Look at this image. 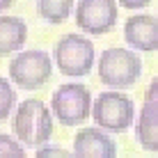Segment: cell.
<instances>
[{"instance_id": "9", "label": "cell", "mask_w": 158, "mask_h": 158, "mask_svg": "<svg viewBox=\"0 0 158 158\" xmlns=\"http://www.w3.org/2000/svg\"><path fill=\"white\" fill-rule=\"evenodd\" d=\"M124 39L138 51H158V19L151 14L128 16V21L124 23Z\"/></svg>"}, {"instance_id": "10", "label": "cell", "mask_w": 158, "mask_h": 158, "mask_svg": "<svg viewBox=\"0 0 158 158\" xmlns=\"http://www.w3.org/2000/svg\"><path fill=\"white\" fill-rule=\"evenodd\" d=\"M28 39V25L19 16H0V55L21 51Z\"/></svg>"}, {"instance_id": "17", "label": "cell", "mask_w": 158, "mask_h": 158, "mask_svg": "<svg viewBox=\"0 0 158 158\" xmlns=\"http://www.w3.org/2000/svg\"><path fill=\"white\" fill-rule=\"evenodd\" d=\"M122 7H128V9H142V7H149V0H140V2H135V0H124Z\"/></svg>"}, {"instance_id": "16", "label": "cell", "mask_w": 158, "mask_h": 158, "mask_svg": "<svg viewBox=\"0 0 158 158\" xmlns=\"http://www.w3.org/2000/svg\"><path fill=\"white\" fill-rule=\"evenodd\" d=\"M144 106H149L151 110L158 112V78H154L147 87V94H144Z\"/></svg>"}, {"instance_id": "2", "label": "cell", "mask_w": 158, "mask_h": 158, "mask_svg": "<svg viewBox=\"0 0 158 158\" xmlns=\"http://www.w3.org/2000/svg\"><path fill=\"white\" fill-rule=\"evenodd\" d=\"M96 69H99L101 83L117 92V89H126V87L138 83L140 73H142V60L131 48L112 46L101 53Z\"/></svg>"}, {"instance_id": "7", "label": "cell", "mask_w": 158, "mask_h": 158, "mask_svg": "<svg viewBox=\"0 0 158 158\" xmlns=\"http://www.w3.org/2000/svg\"><path fill=\"white\" fill-rule=\"evenodd\" d=\"M115 0H80L76 2V25L87 35H106L117 23Z\"/></svg>"}, {"instance_id": "18", "label": "cell", "mask_w": 158, "mask_h": 158, "mask_svg": "<svg viewBox=\"0 0 158 158\" xmlns=\"http://www.w3.org/2000/svg\"><path fill=\"white\" fill-rule=\"evenodd\" d=\"M12 7V2H9V0H2V2H0V12H2V9H9Z\"/></svg>"}, {"instance_id": "8", "label": "cell", "mask_w": 158, "mask_h": 158, "mask_svg": "<svg viewBox=\"0 0 158 158\" xmlns=\"http://www.w3.org/2000/svg\"><path fill=\"white\" fill-rule=\"evenodd\" d=\"M76 158H117V144L106 131L101 128H83L73 138Z\"/></svg>"}, {"instance_id": "5", "label": "cell", "mask_w": 158, "mask_h": 158, "mask_svg": "<svg viewBox=\"0 0 158 158\" xmlns=\"http://www.w3.org/2000/svg\"><path fill=\"white\" fill-rule=\"evenodd\" d=\"M133 101L124 92H101L94 99V108H92V117L94 124L103 131L110 133H124L131 122H133Z\"/></svg>"}, {"instance_id": "4", "label": "cell", "mask_w": 158, "mask_h": 158, "mask_svg": "<svg viewBox=\"0 0 158 158\" xmlns=\"http://www.w3.org/2000/svg\"><path fill=\"white\" fill-rule=\"evenodd\" d=\"M53 60L64 76L83 78L94 69V44L83 35H64L53 48Z\"/></svg>"}, {"instance_id": "11", "label": "cell", "mask_w": 158, "mask_h": 158, "mask_svg": "<svg viewBox=\"0 0 158 158\" xmlns=\"http://www.w3.org/2000/svg\"><path fill=\"white\" fill-rule=\"evenodd\" d=\"M135 138L142 149L158 154V112L149 106H142L140 117L135 119Z\"/></svg>"}, {"instance_id": "13", "label": "cell", "mask_w": 158, "mask_h": 158, "mask_svg": "<svg viewBox=\"0 0 158 158\" xmlns=\"http://www.w3.org/2000/svg\"><path fill=\"white\" fill-rule=\"evenodd\" d=\"M14 103H16V92H14L12 83L0 76V122H5L9 117Z\"/></svg>"}, {"instance_id": "14", "label": "cell", "mask_w": 158, "mask_h": 158, "mask_svg": "<svg viewBox=\"0 0 158 158\" xmlns=\"http://www.w3.org/2000/svg\"><path fill=\"white\" fill-rule=\"evenodd\" d=\"M0 158H28V156H25V149L16 138L0 133Z\"/></svg>"}, {"instance_id": "15", "label": "cell", "mask_w": 158, "mask_h": 158, "mask_svg": "<svg viewBox=\"0 0 158 158\" xmlns=\"http://www.w3.org/2000/svg\"><path fill=\"white\" fill-rule=\"evenodd\" d=\"M35 158H76V154L62 149V147H41V149H37Z\"/></svg>"}, {"instance_id": "3", "label": "cell", "mask_w": 158, "mask_h": 158, "mask_svg": "<svg viewBox=\"0 0 158 158\" xmlns=\"http://www.w3.org/2000/svg\"><path fill=\"white\" fill-rule=\"evenodd\" d=\"M92 108H94V101L83 83H64L53 92L51 112L62 126H78L87 122Z\"/></svg>"}, {"instance_id": "1", "label": "cell", "mask_w": 158, "mask_h": 158, "mask_svg": "<svg viewBox=\"0 0 158 158\" xmlns=\"http://www.w3.org/2000/svg\"><path fill=\"white\" fill-rule=\"evenodd\" d=\"M14 135L25 147L41 149L53 135V112L39 99H25L16 108L12 119Z\"/></svg>"}, {"instance_id": "12", "label": "cell", "mask_w": 158, "mask_h": 158, "mask_svg": "<svg viewBox=\"0 0 158 158\" xmlns=\"http://www.w3.org/2000/svg\"><path fill=\"white\" fill-rule=\"evenodd\" d=\"M37 12L48 23H62V21H67L71 16L73 2L71 0H39L37 2Z\"/></svg>"}, {"instance_id": "6", "label": "cell", "mask_w": 158, "mask_h": 158, "mask_svg": "<svg viewBox=\"0 0 158 158\" xmlns=\"http://www.w3.org/2000/svg\"><path fill=\"white\" fill-rule=\"evenodd\" d=\"M53 76V60L46 51H21L9 62V78L21 89H39Z\"/></svg>"}]
</instances>
